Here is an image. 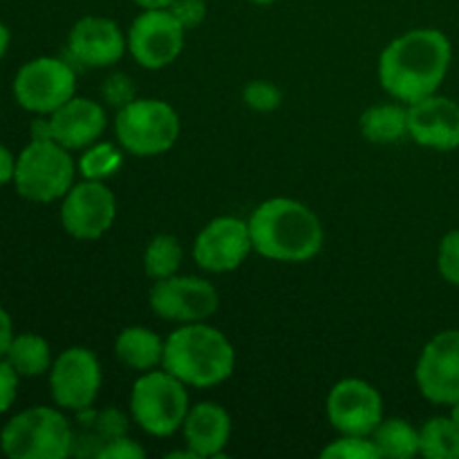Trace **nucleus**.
Returning a JSON list of instances; mask_svg holds the SVG:
<instances>
[{
    "instance_id": "12",
    "label": "nucleus",
    "mask_w": 459,
    "mask_h": 459,
    "mask_svg": "<svg viewBox=\"0 0 459 459\" xmlns=\"http://www.w3.org/2000/svg\"><path fill=\"white\" fill-rule=\"evenodd\" d=\"M415 381L424 399L437 406L459 402V330L435 334L421 350Z\"/></svg>"
},
{
    "instance_id": "1",
    "label": "nucleus",
    "mask_w": 459,
    "mask_h": 459,
    "mask_svg": "<svg viewBox=\"0 0 459 459\" xmlns=\"http://www.w3.org/2000/svg\"><path fill=\"white\" fill-rule=\"evenodd\" d=\"M453 61V45L433 27L411 30L394 39L379 56V81L397 101H421L439 90Z\"/></svg>"
},
{
    "instance_id": "2",
    "label": "nucleus",
    "mask_w": 459,
    "mask_h": 459,
    "mask_svg": "<svg viewBox=\"0 0 459 459\" xmlns=\"http://www.w3.org/2000/svg\"><path fill=\"white\" fill-rule=\"evenodd\" d=\"M249 236L254 251L276 263H307L321 254L325 242L318 215L291 197H272L255 206Z\"/></svg>"
},
{
    "instance_id": "23",
    "label": "nucleus",
    "mask_w": 459,
    "mask_h": 459,
    "mask_svg": "<svg viewBox=\"0 0 459 459\" xmlns=\"http://www.w3.org/2000/svg\"><path fill=\"white\" fill-rule=\"evenodd\" d=\"M370 439L381 457L411 459L420 455V430L411 426V421L399 420V417L381 421Z\"/></svg>"
},
{
    "instance_id": "9",
    "label": "nucleus",
    "mask_w": 459,
    "mask_h": 459,
    "mask_svg": "<svg viewBox=\"0 0 459 459\" xmlns=\"http://www.w3.org/2000/svg\"><path fill=\"white\" fill-rule=\"evenodd\" d=\"M101 381V363L88 348L63 350L49 368V393L61 411L79 412L94 406Z\"/></svg>"
},
{
    "instance_id": "26",
    "label": "nucleus",
    "mask_w": 459,
    "mask_h": 459,
    "mask_svg": "<svg viewBox=\"0 0 459 459\" xmlns=\"http://www.w3.org/2000/svg\"><path fill=\"white\" fill-rule=\"evenodd\" d=\"M179 264H182V245L178 238L160 233L148 242L143 251V272L148 278L161 281V278L175 276Z\"/></svg>"
},
{
    "instance_id": "22",
    "label": "nucleus",
    "mask_w": 459,
    "mask_h": 459,
    "mask_svg": "<svg viewBox=\"0 0 459 459\" xmlns=\"http://www.w3.org/2000/svg\"><path fill=\"white\" fill-rule=\"evenodd\" d=\"M363 137L372 143H397L408 137V108L399 103H381L368 108L359 119Z\"/></svg>"
},
{
    "instance_id": "11",
    "label": "nucleus",
    "mask_w": 459,
    "mask_h": 459,
    "mask_svg": "<svg viewBox=\"0 0 459 459\" xmlns=\"http://www.w3.org/2000/svg\"><path fill=\"white\" fill-rule=\"evenodd\" d=\"M184 31L170 9H143L128 30V49L142 67L161 70L182 54Z\"/></svg>"
},
{
    "instance_id": "36",
    "label": "nucleus",
    "mask_w": 459,
    "mask_h": 459,
    "mask_svg": "<svg viewBox=\"0 0 459 459\" xmlns=\"http://www.w3.org/2000/svg\"><path fill=\"white\" fill-rule=\"evenodd\" d=\"M13 341V325H12V318H9L7 309L0 305V357H4Z\"/></svg>"
},
{
    "instance_id": "32",
    "label": "nucleus",
    "mask_w": 459,
    "mask_h": 459,
    "mask_svg": "<svg viewBox=\"0 0 459 459\" xmlns=\"http://www.w3.org/2000/svg\"><path fill=\"white\" fill-rule=\"evenodd\" d=\"M169 9L182 22L184 30H193V27L202 25L206 18L204 0H173V4Z\"/></svg>"
},
{
    "instance_id": "38",
    "label": "nucleus",
    "mask_w": 459,
    "mask_h": 459,
    "mask_svg": "<svg viewBox=\"0 0 459 459\" xmlns=\"http://www.w3.org/2000/svg\"><path fill=\"white\" fill-rule=\"evenodd\" d=\"M9 40H12V36H9L7 25H4V22H0V58H3L4 54H7Z\"/></svg>"
},
{
    "instance_id": "35",
    "label": "nucleus",
    "mask_w": 459,
    "mask_h": 459,
    "mask_svg": "<svg viewBox=\"0 0 459 459\" xmlns=\"http://www.w3.org/2000/svg\"><path fill=\"white\" fill-rule=\"evenodd\" d=\"M13 173H16V157L7 146L0 143V186L13 182Z\"/></svg>"
},
{
    "instance_id": "14",
    "label": "nucleus",
    "mask_w": 459,
    "mask_h": 459,
    "mask_svg": "<svg viewBox=\"0 0 459 459\" xmlns=\"http://www.w3.org/2000/svg\"><path fill=\"white\" fill-rule=\"evenodd\" d=\"M327 420L341 435L370 437L384 421V399L363 379H343L327 394Z\"/></svg>"
},
{
    "instance_id": "33",
    "label": "nucleus",
    "mask_w": 459,
    "mask_h": 459,
    "mask_svg": "<svg viewBox=\"0 0 459 459\" xmlns=\"http://www.w3.org/2000/svg\"><path fill=\"white\" fill-rule=\"evenodd\" d=\"M18 379H21V375L13 370L12 363L0 357V415L7 412L16 402Z\"/></svg>"
},
{
    "instance_id": "31",
    "label": "nucleus",
    "mask_w": 459,
    "mask_h": 459,
    "mask_svg": "<svg viewBox=\"0 0 459 459\" xmlns=\"http://www.w3.org/2000/svg\"><path fill=\"white\" fill-rule=\"evenodd\" d=\"M101 97L108 106L121 110V108H126L137 99V85H134V81L128 74L115 72V74L106 76V81H103Z\"/></svg>"
},
{
    "instance_id": "6",
    "label": "nucleus",
    "mask_w": 459,
    "mask_h": 459,
    "mask_svg": "<svg viewBox=\"0 0 459 459\" xmlns=\"http://www.w3.org/2000/svg\"><path fill=\"white\" fill-rule=\"evenodd\" d=\"M74 160L67 148L54 139H31L16 157L13 184L25 200L49 204L74 186Z\"/></svg>"
},
{
    "instance_id": "28",
    "label": "nucleus",
    "mask_w": 459,
    "mask_h": 459,
    "mask_svg": "<svg viewBox=\"0 0 459 459\" xmlns=\"http://www.w3.org/2000/svg\"><path fill=\"white\" fill-rule=\"evenodd\" d=\"M325 459H381L375 442L370 437H359V435H341L339 439L327 444L321 451Z\"/></svg>"
},
{
    "instance_id": "10",
    "label": "nucleus",
    "mask_w": 459,
    "mask_h": 459,
    "mask_svg": "<svg viewBox=\"0 0 459 459\" xmlns=\"http://www.w3.org/2000/svg\"><path fill=\"white\" fill-rule=\"evenodd\" d=\"M151 309L170 323H204L218 312V290L204 278L170 276L155 281L151 290Z\"/></svg>"
},
{
    "instance_id": "39",
    "label": "nucleus",
    "mask_w": 459,
    "mask_h": 459,
    "mask_svg": "<svg viewBox=\"0 0 459 459\" xmlns=\"http://www.w3.org/2000/svg\"><path fill=\"white\" fill-rule=\"evenodd\" d=\"M166 457L169 459H200V455H197V453L188 446H186V451H173V453H169Z\"/></svg>"
},
{
    "instance_id": "40",
    "label": "nucleus",
    "mask_w": 459,
    "mask_h": 459,
    "mask_svg": "<svg viewBox=\"0 0 459 459\" xmlns=\"http://www.w3.org/2000/svg\"><path fill=\"white\" fill-rule=\"evenodd\" d=\"M451 417H453V421H455V424L459 426V402H455L451 406Z\"/></svg>"
},
{
    "instance_id": "18",
    "label": "nucleus",
    "mask_w": 459,
    "mask_h": 459,
    "mask_svg": "<svg viewBox=\"0 0 459 459\" xmlns=\"http://www.w3.org/2000/svg\"><path fill=\"white\" fill-rule=\"evenodd\" d=\"M49 134L67 151H85L99 142L108 124L101 103L85 97H72L58 110L48 115Z\"/></svg>"
},
{
    "instance_id": "19",
    "label": "nucleus",
    "mask_w": 459,
    "mask_h": 459,
    "mask_svg": "<svg viewBox=\"0 0 459 459\" xmlns=\"http://www.w3.org/2000/svg\"><path fill=\"white\" fill-rule=\"evenodd\" d=\"M121 435H128V417L119 408H85L76 412L72 426V455L99 457Z\"/></svg>"
},
{
    "instance_id": "34",
    "label": "nucleus",
    "mask_w": 459,
    "mask_h": 459,
    "mask_svg": "<svg viewBox=\"0 0 459 459\" xmlns=\"http://www.w3.org/2000/svg\"><path fill=\"white\" fill-rule=\"evenodd\" d=\"M146 457V451L139 446L134 439H130L128 435H121L115 442L108 444L101 453H99L97 459H143Z\"/></svg>"
},
{
    "instance_id": "24",
    "label": "nucleus",
    "mask_w": 459,
    "mask_h": 459,
    "mask_svg": "<svg viewBox=\"0 0 459 459\" xmlns=\"http://www.w3.org/2000/svg\"><path fill=\"white\" fill-rule=\"evenodd\" d=\"M4 359L12 363L13 370L21 377L45 375V372H49V368L54 363L48 341L39 334H31V332L13 336Z\"/></svg>"
},
{
    "instance_id": "16",
    "label": "nucleus",
    "mask_w": 459,
    "mask_h": 459,
    "mask_svg": "<svg viewBox=\"0 0 459 459\" xmlns=\"http://www.w3.org/2000/svg\"><path fill=\"white\" fill-rule=\"evenodd\" d=\"M408 137L433 151L459 148V103L437 92L408 106Z\"/></svg>"
},
{
    "instance_id": "25",
    "label": "nucleus",
    "mask_w": 459,
    "mask_h": 459,
    "mask_svg": "<svg viewBox=\"0 0 459 459\" xmlns=\"http://www.w3.org/2000/svg\"><path fill=\"white\" fill-rule=\"evenodd\" d=\"M420 455L459 459V426L453 417H433L420 429Z\"/></svg>"
},
{
    "instance_id": "4",
    "label": "nucleus",
    "mask_w": 459,
    "mask_h": 459,
    "mask_svg": "<svg viewBox=\"0 0 459 459\" xmlns=\"http://www.w3.org/2000/svg\"><path fill=\"white\" fill-rule=\"evenodd\" d=\"M0 448L12 459H65L72 455V424L58 408H27L4 424Z\"/></svg>"
},
{
    "instance_id": "27",
    "label": "nucleus",
    "mask_w": 459,
    "mask_h": 459,
    "mask_svg": "<svg viewBox=\"0 0 459 459\" xmlns=\"http://www.w3.org/2000/svg\"><path fill=\"white\" fill-rule=\"evenodd\" d=\"M124 166V151L117 148L115 143L94 142L92 146L85 148V152L79 160V170L85 179L94 182H106Z\"/></svg>"
},
{
    "instance_id": "20",
    "label": "nucleus",
    "mask_w": 459,
    "mask_h": 459,
    "mask_svg": "<svg viewBox=\"0 0 459 459\" xmlns=\"http://www.w3.org/2000/svg\"><path fill=\"white\" fill-rule=\"evenodd\" d=\"M182 430L186 446L193 448L200 459L222 457L231 439V417L218 403L202 402L188 411Z\"/></svg>"
},
{
    "instance_id": "8",
    "label": "nucleus",
    "mask_w": 459,
    "mask_h": 459,
    "mask_svg": "<svg viewBox=\"0 0 459 459\" xmlns=\"http://www.w3.org/2000/svg\"><path fill=\"white\" fill-rule=\"evenodd\" d=\"M76 92V72L67 61L39 56L27 61L13 79V97L18 106L34 115H52Z\"/></svg>"
},
{
    "instance_id": "17",
    "label": "nucleus",
    "mask_w": 459,
    "mask_h": 459,
    "mask_svg": "<svg viewBox=\"0 0 459 459\" xmlns=\"http://www.w3.org/2000/svg\"><path fill=\"white\" fill-rule=\"evenodd\" d=\"M67 49L76 63L85 67L115 65L128 49V39L115 21L103 16H83L67 36Z\"/></svg>"
},
{
    "instance_id": "29",
    "label": "nucleus",
    "mask_w": 459,
    "mask_h": 459,
    "mask_svg": "<svg viewBox=\"0 0 459 459\" xmlns=\"http://www.w3.org/2000/svg\"><path fill=\"white\" fill-rule=\"evenodd\" d=\"M242 99L255 112H273L282 103V92L272 81H251L242 90Z\"/></svg>"
},
{
    "instance_id": "30",
    "label": "nucleus",
    "mask_w": 459,
    "mask_h": 459,
    "mask_svg": "<svg viewBox=\"0 0 459 459\" xmlns=\"http://www.w3.org/2000/svg\"><path fill=\"white\" fill-rule=\"evenodd\" d=\"M437 269L448 285L459 287V229L448 231L439 242Z\"/></svg>"
},
{
    "instance_id": "13",
    "label": "nucleus",
    "mask_w": 459,
    "mask_h": 459,
    "mask_svg": "<svg viewBox=\"0 0 459 459\" xmlns=\"http://www.w3.org/2000/svg\"><path fill=\"white\" fill-rule=\"evenodd\" d=\"M117 218L115 193L103 182L85 179L65 193L61 204V224L76 240H97L110 231Z\"/></svg>"
},
{
    "instance_id": "3",
    "label": "nucleus",
    "mask_w": 459,
    "mask_h": 459,
    "mask_svg": "<svg viewBox=\"0 0 459 459\" xmlns=\"http://www.w3.org/2000/svg\"><path fill=\"white\" fill-rule=\"evenodd\" d=\"M161 368L191 388H213L236 370V350L218 327L186 323L166 339Z\"/></svg>"
},
{
    "instance_id": "7",
    "label": "nucleus",
    "mask_w": 459,
    "mask_h": 459,
    "mask_svg": "<svg viewBox=\"0 0 459 459\" xmlns=\"http://www.w3.org/2000/svg\"><path fill=\"white\" fill-rule=\"evenodd\" d=\"M179 130L182 124L178 110L161 99L137 97L133 103L117 110V139L130 155H164L178 143Z\"/></svg>"
},
{
    "instance_id": "5",
    "label": "nucleus",
    "mask_w": 459,
    "mask_h": 459,
    "mask_svg": "<svg viewBox=\"0 0 459 459\" xmlns=\"http://www.w3.org/2000/svg\"><path fill=\"white\" fill-rule=\"evenodd\" d=\"M191 403L186 384L169 370L142 372L130 393V412L143 433L152 437H170L184 426Z\"/></svg>"
},
{
    "instance_id": "41",
    "label": "nucleus",
    "mask_w": 459,
    "mask_h": 459,
    "mask_svg": "<svg viewBox=\"0 0 459 459\" xmlns=\"http://www.w3.org/2000/svg\"><path fill=\"white\" fill-rule=\"evenodd\" d=\"M251 3L254 4H273V3H278V0H251Z\"/></svg>"
},
{
    "instance_id": "37",
    "label": "nucleus",
    "mask_w": 459,
    "mask_h": 459,
    "mask_svg": "<svg viewBox=\"0 0 459 459\" xmlns=\"http://www.w3.org/2000/svg\"><path fill=\"white\" fill-rule=\"evenodd\" d=\"M134 4L142 9H169L173 0H134Z\"/></svg>"
},
{
    "instance_id": "21",
    "label": "nucleus",
    "mask_w": 459,
    "mask_h": 459,
    "mask_svg": "<svg viewBox=\"0 0 459 459\" xmlns=\"http://www.w3.org/2000/svg\"><path fill=\"white\" fill-rule=\"evenodd\" d=\"M164 343L155 330L142 325L126 327L115 341V354L124 366L133 370H155L164 361Z\"/></svg>"
},
{
    "instance_id": "15",
    "label": "nucleus",
    "mask_w": 459,
    "mask_h": 459,
    "mask_svg": "<svg viewBox=\"0 0 459 459\" xmlns=\"http://www.w3.org/2000/svg\"><path fill=\"white\" fill-rule=\"evenodd\" d=\"M254 251L249 236V222L231 215L215 218L197 233L193 245V258L204 272L227 273L240 267Z\"/></svg>"
}]
</instances>
